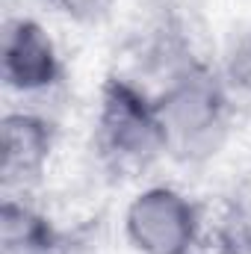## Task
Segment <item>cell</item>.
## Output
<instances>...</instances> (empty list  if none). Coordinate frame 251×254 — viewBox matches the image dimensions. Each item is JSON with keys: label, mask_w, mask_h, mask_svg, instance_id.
Returning <instances> with one entry per match:
<instances>
[{"label": "cell", "mask_w": 251, "mask_h": 254, "mask_svg": "<svg viewBox=\"0 0 251 254\" xmlns=\"http://www.w3.org/2000/svg\"><path fill=\"white\" fill-rule=\"evenodd\" d=\"M228 83L251 92V36L240 39L237 48L228 54Z\"/></svg>", "instance_id": "6"}, {"label": "cell", "mask_w": 251, "mask_h": 254, "mask_svg": "<svg viewBox=\"0 0 251 254\" xmlns=\"http://www.w3.org/2000/svg\"><path fill=\"white\" fill-rule=\"evenodd\" d=\"M3 184L6 190L18 187L27 190L33 181L42 178L51 148H54V130L45 119L33 113H9L3 119Z\"/></svg>", "instance_id": "5"}, {"label": "cell", "mask_w": 251, "mask_h": 254, "mask_svg": "<svg viewBox=\"0 0 251 254\" xmlns=\"http://www.w3.org/2000/svg\"><path fill=\"white\" fill-rule=\"evenodd\" d=\"M157 113L169 136V151H181L184 157L216 154L228 130L225 80L201 63L181 65L157 98Z\"/></svg>", "instance_id": "1"}, {"label": "cell", "mask_w": 251, "mask_h": 254, "mask_svg": "<svg viewBox=\"0 0 251 254\" xmlns=\"http://www.w3.org/2000/svg\"><path fill=\"white\" fill-rule=\"evenodd\" d=\"M57 3L77 21H101L110 15L116 0H57Z\"/></svg>", "instance_id": "7"}, {"label": "cell", "mask_w": 251, "mask_h": 254, "mask_svg": "<svg viewBox=\"0 0 251 254\" xmlns=\"http://www.w3.org/2000/svg\"><path fill=\"white\" fill-rule=\"evenodd\" d=\"M60 77V54L48 30L33 18H15L3 30V80L15 92H42Z\"/></svg>", "instance_id": "4"}, {"label": "cell", "mask_w": 251, "mask_h": 254, "mask_svg": "<svg viewBox=\"0 0 251 254\" xmlns=\"http://www.w3.org/2000/svg\"><path fill=\"white\" fill-rule=\"evenodd\" d=\"M189 254H195V252H189Z\"/></svg>", "instance_id": "8"}, {"label": "cell", "mask_w": 251, "mask_h": 254, "mask_svg": "<svg viewBox=\"0 0 251 254\" xmlns=\"http://www.w3.org/2000/svg\"><path fill=\"white\" fill-rule=\"evenodd\" d=\"M125 234L142 254H189L198 240V213L184 192L148 187L127 207Z\"/></svg>", "instance_id": "3"}, {"label": "cell", "mask_w": 251, "mask_h": 254, "mask_svg": "<svg viewBox=\"0 0 251 254\" xmlns=\"http://www.w3.org/2000/svg\"><path fill=\"white\" fill-rule=\"evenodd\" d=\"M95 136L101 154L116 166L145 169L169 151L157 101H148L127 80H110L104 86Z\"/></svg>", "instance_id": "2"}]
</instances>
